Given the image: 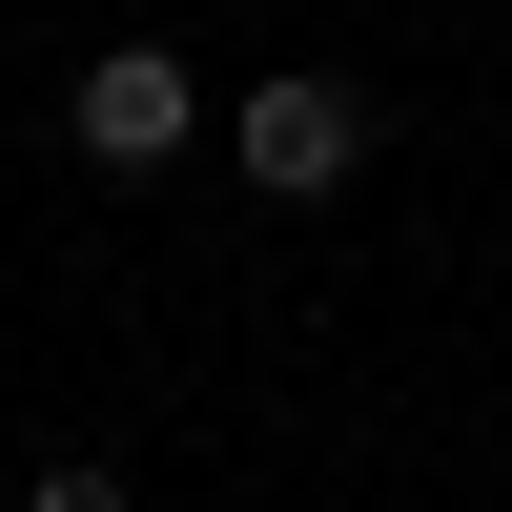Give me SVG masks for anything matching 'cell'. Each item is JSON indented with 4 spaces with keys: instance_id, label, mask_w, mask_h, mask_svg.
<instances>
[{
    "instance_id": "obj_1",
    "label": "cell",
    "mask_w": 512,
    "mask_h": 512,
    "mask_svg": "<svg viewBox=\"0 0 512 512\" xmlns=\"http://www.w3.org/2000/svg\"><path fill=\"white\" fill-rule=\"evenodd\" d=\"M185 123H205V103H185V62H164V41H103V62L62 82V144L123 164V185H144V164H185Z\"/></svg>"
},
{
    "instance_id": "obj_2",
    "label": "cell",
    "mask_w": 512,
    "mask_h": 512,
    "mask_svg": "<svg viewBox=\"0 0 512 512\" xmlns=\"http://www.w3.org/2000/svg\"><path fill=\"white\" fill-rule=\"evenodd\" d=\"M226 144H246V185H267V205H328V185L369 164V103H349V82H246Z\"/></svg>"
},
{
    "instance_id": "obj_3",
    "label": "cell",
    "mask_w": 512,
    "mask_h": 512,
    "mask_svg": "<svg viewBox=\"0 0 512 512\" xmlns=\"http://www.w3.org/2000/svg\"><path fill=\"white\" fill-rule=\"evenodd\" d=\"M21 512H123V472H103V451H41V472H21Z\"/></svg>"
}]
</instances>
